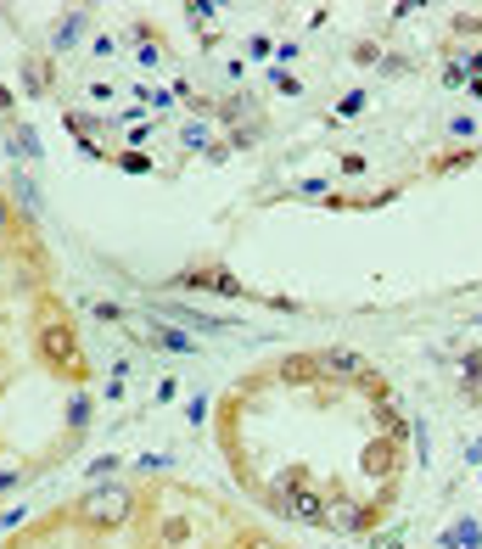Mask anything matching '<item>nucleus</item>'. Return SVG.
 <instances>
[{
	"label": "nucleus",
	"instance_id": "obj_18",
	"mask_svg": "<svg viewBox=\"0 0 482 549\" xmlns=\"http://www.w3.org/2000/svg\"><path fill=\"white\" fill-rule=\"evenodd\" d=\"M213 292H219V298H252L247 286H241L231 270H224V264H213Z\"/></svg>",
	"mask_w": 482,
	"mask_h": 549
},
{
	"label": "nucleus",
	"instance_id": "obj_4",
	"mask_svg": "<svg viewBox=\"0 0 482 549\" xmlns=\"http://www.w3.org/2000/svg\"><path fill=\"white\" fill-rule=\"evenodd\" d=\"M359 471H365L370 482H393V476H398V443H393V437L365 443V448H359Z\"/></svg>",
	"mask_w": 482,
	"mask_h": 549
},
{
	"label": "nucleus",
	"instance_id": "obj_3",
	"mask_svg": "<svg viewBox=\"0 0 482 549\" xmlns=\"http://www.w3.org/2000/svg\"><path fill=\"white\" fill-rule=\"evenodd\" d=\"M320 376H342V381H353V387H365L370 398L388 393V387H381V370H376L370 359H359L353 348H326V353H320Z\"/></svg>",
	"mask_w": 482,
	"mask_h": 549
},
{
	"label": "nucleus",
	"instance_id": "obj_21",
	"mask_svg": "<svg viewBox=\"0 0 482 549\" xmlns=\"http://www.w3.org/2000/svg\"><path fill=\"white\" fill-rule=\"evenodd\" d=\"M68 426H74V432H84V426H90V398H84V393L68 404Z\"/></svg>",
	"mask_w": 482,
	"mask_h": 549
},
{
	"label": "nucleus",
	"instance_id": "obj_27",
	"mask_svg": "<svg viewBox=\"0 0 482 549\" xmlns=\"http://www.w3.org/2000/svg\"><path fill=\"white\" fill-rule=\"evenodd\" d=\"M236 549H286V544H275V538H264V533H241Z\"/></svg>",
	"mask_w": 482,
	"mask_h": 549
},
{
	"label": "nucleus",
	"instance_id": "obj_9",
	"mask_svg": "<svg viewBox=\"0 0 482 549\" xmlns=\"http://www.w3.org/2000/svg\"><path fill=\"white\" fill-rule=\"evenodd\" d=\"M6 197H12V208H17L23 219H34V213H40V185H34V180H28L23 169L12 174V191H6Z\"/></svg>",
	"mask_w": 482,
	"mask_h": 549
},
{
	"label": "nucleus",
	"instance_id": "obj_15",
	"mask_svg": "<svg viewBox=\"0 0 482 549\" xmlns=\"http://www.w3.org/2000/svg\"><path fill=\"white\" fill-rule=\"evenodd\" d=\"M62 123H68L79 141H95V135L107 129V118H95V113H62Z\"/></svg>",
	"mask_w": 482,
	"mask_h": 549
},
{
	"label": "nucleus",
	"instance_id": "obj_26",
	"mask_svg": "<svg viewBox=\"0 0 482 549\" xmlns=\"http://www.w3.org/2000/svg\"><path fill=\"white\" fill-rule=\"evenodd\" d=\"M90 309H95V319H102V326H118V319H123V309H118V303H107V298H95Z\"/></svg>",
	"mask_w": 482,
	"mask_h": 549
},
{
	"label": "nucleus",
	"instance_id": "obj_11",
	"mask_svg": "<svg viewBox=\"0 0 482 549\" xmlns=\"http://www.w3.org/2000/svg\"><path fill=\"white\" fill-rule=\"evenodd\" d=\"M84 23H90V12H62V23L51 28V45H56V51H68V45L84 34Z\"/></svg>",
	"mask_w": 482,
	"mask_h": 549
},
{
	"label": "nucleus",
	"instance_id": "obj_25",
	"mask_svg": "<svg viewBox=\"0 0 482 549\" xmlns=\"http://www.w3.org/2000/svg\"><path fill=\"white\" fill-rule=\"evenodd\" d=\"M241 113H252V95H236V102H224V107H219V118H224V123H236Z\"/></svg>",
	"mask_w": 482,
	"mask_h": 549
},
{
	"label": "nucleus",
	"instance_id": "obj_29",
	"mask_svg": "<svg viewBox=\"0 0 482 549\" xmlns=\"http://www.w3.org/2000/svg\"><path fill=\"white\" fill-rule=\"evenodd\" d=\"M12 197H6V191H0V241H12Z\"/></svg>",
	"mask_w": 482,
	"mask_h": 549
},
{
	"label": "nucleus",
	"instance_id": "obj_6",
	"mask_svg": "<svg viewBox=\"0 0 482 549\" xmlns=\"http://www.w3.org/2000/svg\"><path fill=\"white\" fill-rule=\"evenodd\" d=\"M376 515H381L376 505H359V499H342V505H337V515H331V527H326V533H365V527L376 522Z\"/></svg>",
	"mask_w": 482,
	"mask_h": 549
},
{
	"label": "nucleus",
	"instance_id": "obj_2",
	"mask_svg": "<svg viewBox=\"0 0 482 549\" xmlns=\"http://www.w3.org/2000/svg\"><path fill=\"white\" fill-rule=\"evenodd\" d=\"M74 515H79V527H90V533H113V527H123L135 515V494L118 488V482H102V488H90L74 505Z\"/></svg>",
	"mask_w": 482,
	"mask_h": 549
},
{
	"label": "nucleus",
	"instance_id": "obj_34",
	"mask_svg": "<svg viewBox=\"0 0 482 549\" xmlns=\"http://www.w3.org/2000/svg\"><path fill=\"white\" fill-rule=\"evenodd\" d=\"M0 113H17V95H12L6 84H0Z\"/></svg>",
	"mask_w": 482,
	"mask_h": 549
},
{
	"label": "nucleus",
	"instance_id": "obj_8",
	"mask_svg": "<svg viewBox=\"0 0 482 549\" xmlns=\"http://www.w3.org/2000/svg\"><path fill=\"white\" fill-rule=\"evenodd\" d=\"M152 348H163V353H197V337H185V331H174L169 319H152V326L141 331Z\"/></svg>",
	"mask_w": 482,
	"mask_h": 549
},
{
	"label": "nucleus",
	"instance_id": "obj_5",
	"mask_svg": "<svg viewBox=\"0 0 482 549\" xmlns=\"http://www.w3.org/2000/svg\"><path fill=\"white\" fill-rule=\"evenodd\" d=\"M286 515L303 527H331V515H326V499H320L314 488H298V494H286Z\"/></svg>",
	"mask_w": 482,
	"mask_h": 549
},
{
	"label": "nucleus",
	"instance_id": "obj_16",
	"mask_svg": "<svg viewBox=\"0 0 482 549\" xmlns=\"http://www.w3.org/2000/svg\"><path fill=\"white\" fill-rule=\"evenodd\" d=\"M157 544H163V549H185L191 544V522H185V515H169L163 533H157Z\"/></svg>",
	"mask_w": 482,
	"mask_h": 549
},
{
	"label": "nucleus",
	"instance_id": "obj_13",
	"mask_svg": "<svg viewBox=\"0 0 482 549\" xmlns=\"http://www.w3.org/2000/svg\"><path fill=\"white\" fill-rule=\"evenodd\" d=\"M174 292H213V264H197V270H180L174 280Z\"/></svg>",
	"mask_w": 482,
	"mask_h": 549
},
{
	"label": "nucleus",
	"instance_id": "obj_33",
	"mask_svg": "<svg viewBox=\"0 0 482 549\" xmlns=\"http://www.w3.org/2000/svg\"><path fill=\"white\" fill-rule=\"evenodd\" d=\"M23 476H28L23 466H17V471H0V494H6V488H17V482H23Z\"/></svg>",
	"mask_w": 482,
	"mask_h": 549
},
{
	"label": "nucleus",
	"instance_id": "obj_30",
	"mask_svg": "<svg viewBox=\"0 0 482 549\" xmlns=\"http://www.w3.org/2000/svg\"><path fill=\"white\" fill-rule=\"evenodd\" d=\"M270 84H275V90H286V95H303V84H298L292 74H286V68H275V74H270Z\"/></svg>",
	"mask_w": 482,
	"mask_h": 549
},
{
	"label": "nucleus",
	"instance_id": "obj_31",
	"mask_svg": "<svg viewBox=\"0 0 482 549\" xmlns=\"http://www.w3.org/2000/svg\"><path fill=\"white\" fill-rule=\"evenodd\" d=\"M185 421H191V426H202V421H208V398H202V393L185 404Z\"/></svg>",
	"mask_w": 482,
	"mask_h": 549
},
{
	"label": "nucleus",
	"instance_id": "obj_17",
	"mask_svg": "<svg viewBox=\"0 0 482 549\" xmlns=\"http://www.w3.org/2000/svg\"><path fill=\"white\" fill-rule=\"evenodd\" d=\"M23 90L28 95H45L51 90V68H45V62H23Z\"/></svg>",
	"mask_w": 482,
	"mask_h": 549
},
{
	"label": "nucleus",
	"instance_id": "obj_28",
	"mask_svg": "<svg viewBox=\"0 0 482 549\" xmlns=\"http://www.w3.org/2000/svg\"><path fill=\"white\" fill-rule=\"evenodd\" d=\"M185 17H191V23H213V17H219V6H208V0H191Z\"/></svg>",
	"mask_w": 482,
	"mask_h": 549
},
{
	"label": "nucleus",
	"instance_id": "obj_1",
	"mask_svg": "<svg viewBox=\"0 0 482 549\" xmlns=\"http://www.w3.org/2000/svg\"><path fill=\"white\" fill-rule=\"evenodd\" d=\"M34 342H40V359H45L51 370L74 376V381L84 376V353H79V337H74V326H68V319L56 314V303H51V298L40 303V337H34Z\"/></svg>",
	"mask_w": 482,
	"mask_h": 549
},
{
	"label": "nucleus",
	"instance_id": "obj_22",
	"mask_svg": "<svg viewBox=\"0 0 482 549\" xmlns=\"http://www.w3.org/2000/svg\"><path fill=\"white\" fill-rule=\"evenodd\" d=\"M359 113H365V90H348L337 102V118H359Z\"/></svg>",
	"mask_w": 482,
	"mask_h": 549
},
{
	"label": "nucleus",
	"instance_id": "obj_35",
	"mask_svg": "<svg viewBox=\"0 0 482 549\" xmlns=\"http://www.w3.org/2000/svg\"><path fill=\"white\" fill-rule=\"evenodd\" d=\"M471 74H477V79H482V51H477V56H471Z\"/></svg>",
	"mask_w": 482,
	"mask_h": 549
},
{
	"label": "nucleus",
	"instance_id": "obj_23",
	"mask_svg": "<svg viewBox=\"0 0 482 549\" xmlns=\"http://www.w3.org/2000/svg\"><path fill=\"white\" fill-rule=\"evenodd\" d=\"M118 169H123V174H152V157H141V152H123V157H118Z\"/></svg>",
	"mask_w": 482,
	"mask_h": 549
},
{
	"label": "nucleus",
	"instance_id": "obj_24",
	"mask_svg": "<svg viewBox=\"0 0 482 549\" xmlns=\"http://www.w3.org/2000/svg\"><path fill=\"white\" fill-rule=\"evenodd\" d=\"M169 466H174V455H152V448L135 460V471H146V476H152V471H169Z\"/></svg>",
	"mask_w": 482,
	"mask_h": 549
},
{
	"label": "nucleus",
	"instance_id": "obj_14",
	"mask_svg": "<svg viewBox=\"0 0 482 549\" xmlns=\"http://www.w3.org/2000/svg\"><path fill=\"white\" fill-rule=\"evenodd\" d=\"M443 549H482V527L466 515V522H455V527L443 533Z\"/></svg>",
	"mask_w": 482,
	"mask_h": 549
},
{
	"label": "nucleus",
	"instance_id": "obj_20",
	"mask_svg": "<svg viewBox=\"0 0 482 549\" xmlns=\"http://www.w3.org/2000/svg\"><path fill=\"white\" fill-rule=\"evenodd\" d=\"M448 28H455L460 40H471V34H482V12H460V17L448 23Z\"/></svg>",
	"mask_w": 482,
	"mask_h": 549
},
{
	"label": "nucleus",
	"instance_id": "obj_10",
	"mask_svg": "<svg viewBox=\"0 0 482 549\" xmlns=\"http://www.w3.org/2000/svg\"><path fill=\"white\" fill-rule=\"evenodd\" d=\"M460 393H466V404L482 398V348H471L466 359H460Z\"/></svg>",
	"mask_w": 482,
	"mask_h": 549
},
{
	"label": "nucleus",
	"instance_id": "obj_12",
	"mask_svg": "<svg viewBox=\"0 0 482 549\" xmlns=\"http://www.w3.org/2000/svg\"><path fill=\"white\" fill-rule=\"evenodd\" d=\"M6 152L28 163V157H40V135H34L28 123H12V129H6Z\"/></svg>",
	"mask_w": 482,
	"mask_h": 549
},
{
	"label": "nucleus",
	"instance_id": "obj_32",
	"mask_svg": "<svg viewBox=\"0 0 482 549\" xmlns=\"http://www.w3.org/2000/svg\"><path fill=\"white\" fill-rule=\"evenodd\" d=\"M157 62H163V51H157V40H146L141 45V68H157Z\"/></svg>",
	"mask_w": 482,
	"mask_h": 549
},
{
	"label": "nucleus",
	"instance_id": "obj_36",
	"mask_svg": "<svg viewBox=\"0 0 482 549\" xmlns=\"http://www.w3.org/2000/svg\"><path fill=\"white\" fill-rule=\"evenodd\" d=\"M477 157H482V146H477Z\"/></svg>",
	"mask_w": 482,
	"mask_h": 549
},
{
	"label": "nucleus",
	"instance_id": "obj_7",
	"mask_svg": "<svg viewBox=\"0 0 482 549\" xmlns=\"http://www.w3.org/2000/svg\"><path fill=\"white\" fill-rule=\"evenodd\" d=\"M314 376H320V353H286L275 365V381H286V387H309Z\"/></svg>",
	"mask_w": 482,
	"mask_h": 549
},
{
	"label": "nucleus",
	"instance_id": "obj_19",
	"mask_svg": "<svg viewBox=\"0 0 482 549\" xmlns=\"http://www.w3.org/2000/svg\"><path fill=\"white\" fill-rule=\"evenodd\" d=\"M180 146H185V152H208V123L191 118V123L180 129Z\"/></svg>",
	"mask_w": 482,
	"mask_h": 549
}]
</instances>
